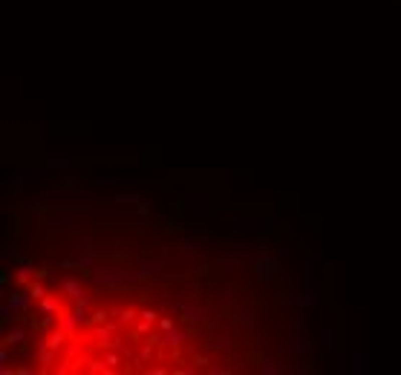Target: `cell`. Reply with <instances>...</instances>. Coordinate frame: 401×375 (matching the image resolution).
Listing matches in <instances>:
<instances>
[{"instance_id": "obj_1", "label": "cell", "mask_w": 401, "mask_h": 375, "mask_svg": "<svg viewBox=\"0 0 401 375\" xmlns=\"http://www.w3.org/2000/svg\"><path fill=\"white\" fill-rule=\"evenodd\" d=\"M61 289H64L69 297H75V300H81V303H87V297H84V292H81V286L75 280H64V283H61Z\"/></svg>"}, {"instance_id": "obj_2", "label": "cell", "mask_w": 401, "mask_h": 375, "mask_svg": "<svg viewBox=\"0 0 401 375\" xmlns=\"http://www.w3.org/2000/svg\"><path fill=\"white\" fill-rule=\"evenodd\" d=\"M182 340H185L182 332H173V329H168V335H165V340H162V343H168V346H179Z\"/></svg>"}, {"instance_id": "obj_3", "label": "cell", "mask_w": 401, "mask_h": 375, "mask_svg": "<svg viewBox=\"0 0 401 375\" xmlns=\"http://www.w3.org/2000/svg\"><path fill=\"white\" fill-rule=\"evenodd\" d=\"M6 343H12V346L23 343V329H15V332H9V335H6Z\"/></svg>"}, {"instance_id": "obj_4", "label": "cell", "mask_w": 401, "mask_h": 375, "mask_svg": "<svg viewBox=\"0 0 401 375\" xmlns=\"http://www.w3.org/2000/svg\"><path fill=\"white\" fill-rule=\"evenodd\" d=\"M29 297H32V300H41V297H44V286H41V283H32V286H29Z\"/></svg>"}, {"instance_id": "obj_5", "label": "cell", "mask_w": 401, "mask_h": 375, "mask_svg": "<svg viewBox=\"0 0 401 375\" xmlns=\"http://www.w3.org/2000/svg\"><path fill=\"white\" fill-rule=\"evenodd\" d=\"M9 303L15 306V309H26V306H29V300H26V297H21V294H15V297H12Z\"/></svg>"}, {"instance_id": "obj_6", "label": "cell", "mask_w": 401, "mask_h": 375, "mask_svg": "<svg viewBox=\"0 0 401 375\" xmlns=\"http://www.w3.org/2000/svg\"><path fill=\"white\" fill-rule=\"evenodd\" d=\"M32 277H35V271H32V269H21V271H18V280H21V283L32 280Z\"/></svg>"}, {"instance_id": "obj_7", "label": "cell", "mask_w": 401, "mask_h": 375, "mask_svg": "<svg viewBox=\"0 0 401 375\" xmlns=\"http://www.w3.org/2000/svg\"><path fill=\"white\" fill-rule=\"evenodd\" d=\"M159 263H142V274H156Z\"/></svg>"}, {"instance_id": "obj_8", "label": "cell", "mask_w": 401, "mask_h": 375, "mask_svg": "<svg viewBox=\"0 0 401 375\" xmlns=\"http://www.w3.org/2000/svg\"><path fill=\"white\" fill-rule=\"evenodd\" d=\"M55 309H58V303H55V300H49V297H46V300H44V312H55Z\"/></svg>"}, {"instance_id": "obj_9", "label": "cell", "mask_w": 401, "mask_h": 375, "mask_svg": "<svg viewBox=\"0 0 401 375\" xmlns=\"http://www.w3.org/2000/svg\"><path fill=\"white\" fill-rule=\"evenodd\" d=\"M142 320H150V323H153V320H156V312H150V309H145V312H142Z\"/></svg>"}, {"instance_id": "obj_10", "label": "cell", "mask_w": 401, "mask_h": 375, "mask_svg": "<svg viewBox=\"0 0 401 375\" xmlns=\"http://www.w3.org/2000/svg\"><path fill=\"white\" fill-rule=\"evenodd\" d=\"M104 317H107V312H95V315H92V320H95V323H101Z\"/></svg>"}]
</instances>
